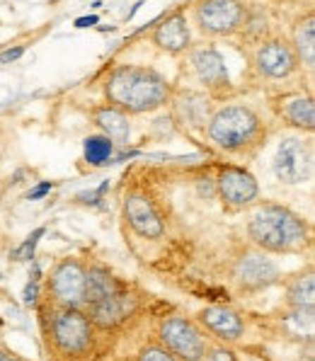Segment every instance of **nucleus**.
I'll return each mask as SVG.
<instances>
[{
	"label": "nucleus",
	"instance_id": "obj_1",
	"mask_svg": "<svg viewBox=\"0 0 315 361\" xmlns=\"http://www.w3.org/2000/svg\"><path fill=\"white\" fill-rule=\"evenodd\" d=\"M104 95L124 114H146L168 104L173 87L158 71L146 66H117L104 82Z\"/></svg>",
	"mask_w": 315,
	"mask_h": 361
},
{
	"label": "nucleus",
	"instance_id": "obj_2",
	"mask_svg": "<svg viewBox=\"0 0 315 361\" xmlns=\"http://www.w3.org/2000/svg\"><path fill=\"white\" fill-rule=\"evenodd\" d=\"M247 235L257 250L274 255L301 252L311 243V233L301 216L279 204H259L247 221Z\"/></svg>",
	"mask_w": 315,
	"mask_h": 361
},
{
	"label": "nucleus",
	"instance_id": "obj_3",
	"mask_svg": "<svg viewBox=\"0 0 315 361\" xmlns=\"http://www.w3.org/2000/svg\"><path fill=\"white\" fill-rule=\"evenodd\" d=\"M206 133L226 153H247L267 136L264 124L255 109L245 104H226L206 121Z\"/></svg>",
	"mask_w": 315,
	"mask_h": 361
},
{
	"label": "nucleus",
	"instance_id": "obj_4",
	"mask_svg": "<svg viewBox=\"0 0 315 361\" xmlns=\"http://www.w3.org/2000/svg\"><path fill=\"white\" fill-rule=\"evenodd\" d=\"M44 335L58 357L78 361L87 357L95 344V325L90 315L80 308L49 305V313L44 318Z\"/></svg>",
	"mask_w": 315,
	"mask_h": 361
},
{
	"label": "nucleus",
	"instance_id": "obj_5",
	"mask_svg": "<svg viewBox=\"0 0 315 361\" xmlns=\"http://www.w3.org/2000/svg\"><path fill=\"white\" fill-rule=\"evenodd\" d=\"M158 342L180 361H204L209 349L206 332L199 327V323L182 315H170L160 323Z\"/></svg>",
	"mask_w": 315,
	"mask_h": 361
},
{
	"label": "nucleus",
	"instance_id": "obj_6",
	"mask_svg": "<svg viewBox=\"0 0 315 361\" xmlns=\"http://www.w3.org/2000/svg\"><path fill=\"white\" fill-rule=\"evenodd\" d=\"M245 3L242 0H197L194 22L199 32L206 37H230L245 22Z\"/></svg>",
	"mask_w": 315,
	"mask_h": 361
},
{
	"label": "nucleus",
	"instance_id": "obj_7",
	"mask_svg": "<svg viewBox=\"0 0 315 361\" xmlns=\"http://www.w3.org/2000/svg\"><path fill=\"white\" fill-rule=\"evenodd\" d=\"M85 269L78 259H63L51 269L47 279V291L51 305L58 308H82L85 296Z\"/></svg>",
	"mask_w": 315,
	"mask_h": 361
},
{
	"label": "nucleus",
	"instance_id": "obj_8",
	"mask_svg": "<svg viewBox=\"0 0 315 361\" xmlns=\"http://www.w3.org/2000/svg\"><path fill=\"white\" fill-rule=\"evenodd\" d=\"M274 175L284 185H301L313 175V146L298 136H289L279 143L274 155Z\"/></svg>",
	"mask_w": 315,
	"mask_h": 361
},
{
	"label": "nucleus",
	"instance_id": "obj_9",
	"mask_svg": "<svg viewBox=\"0 0 315 361\" xmlns=\"http://www.w3.org/2000/svg\"><path fill=\"white\" fill-rule=\"evenodd\" d=\"M252 63H255L257 73L269 80H284V78L294 75L301 66L291 42L281 37L264 39L252 54Z\"/></svg>",
	"mask_w": 315,
	"mask_h": 361
},
{
	"label": "nucleus",
	"instance_id": "obj_10",
	"mask_svg": "<svg viewBox=\"0 0 315 361\" xmlns=\"http://www.w3.org/2000/svg\"><path fill=\"white\" fill-rule=\"evenodd\" d=\"M124 219L131 226V231L136 235L146 238V240H156L165 233V224L160 219L156 204L148 194L143 192H131L124 199Z\"/></svg>",
	"mask_w": 315,
	"mask_h": 361
},
{
	"label": "nucleus",
	"instance_id": "obj_11",
	"mask_svg": "<svg viewBox=\"0 0 315 361\" xmlns=\"http://www.w3.org/2000/svg\"><path fill=\"white\" fill-rule=\"evenodd\" d=\"M233 279L242 291H262L279 279V269L264 252H245L235 259Z\"/></svg>",
	"mask_w": 315,
	"mask_h": 361
},
{
	"label": "nucleus",
	"instance_id": "obj_12",
	"mask_svg": "<svg viewBox=\"0 0 315 361\" xmlns=\"http://www.w3.org/2000/svg\"><path fill=\"white\" fill-rule=\"evenodd\" d=\"M197 323L204 332L214 335L223 344H233L242 337L245 323L228 305H206L197 313Z\"/></svg>",
	"mask_w": 315,
	"mask_h": 361
},
{
	"label": "nucleus",
	"instance_id": "obj_13",
	"mask_svg": "<svg viewBox=\"0 0 315 361\" xmlns=\"http://www.w3.org/2000/svg\"><path fill=\"white\" fill-rule=\"evenodd\" d=\"M216 192L230 207H247L257 199V180L242 168H223L218 172Z\"/></svg>",
	"mask_w": 315,
	"mask_h": 361
},
{
	"label": "nucleus",
	"instance_id": "obj_14",
	"mask_svg": "<svg viewBox=\"0 0 315 361\" xmlns=\"http://www.w3.org/2000/svg\"><path fill=\"white\" fill-rule=\"evenodd\" d=\"M151 39L160 51L170 54V56L185 54L192 44V32H190V25H187V15L182 13V10H175L173 15H168L165 20L158 22Z\"/></svg>",
	"mask_w": 315,
	"mask_h": 361
},
{
	"label": "nucleus",
	"instance_id": "obj_15",
	"mask_svg": "<svg viewBox=\"0 0 315 361\" xmlns=\"http://www.w3.org/2000/svg\"><path fill=\"white\" fill-rule=\"evenodd\" d=\"M192 68H194L199 82L206 85L209 90H214V92L228 90V85H230L228 68H226L223 56H221L214 47L194 49V51H192Z\"/></svg>",
	"mask_w": 315,
	"mask_h": 361
},
{
	"label": "nucleus",
	"instance_id": "obj_16",
	"mask_svg": "<svg viewBox=\"0 0 315 361\" xmlns=\"http://www.w3.org/2000/svg\"><path fill=\"white\" fill-rule=\"evenodd\" d=\"M131 305H134V298H129L124 291H119L117 296L104 298V301L90 305L87 315H90L92 325L99 327V330H114V327L129 318Z\"/></svg>",
	"mask_w": 315,
	"mask_h": 361
},
{
	"label": "nucleus",
	"instance_id": "obj_17",
	"mask_svg": "<svg viewBox=\"0 0 315 361\" xmlns=\"http://www.w3.org/2000/svg\"><path fill=\"white\" fill-rule=\"evenodd\" d=\"M92 121L97 124V129L102 131V136H107L112 143H126L131 136V121L129 114H124L121 109L112 107V104H102V107L92 109Z\"/></svg>",
	"mask_w": 315,
	"mask_h": 361
},
{
	"label": "nucleus",
	"instance_id": "obj_18",
	"mask_svg": "<svg viewBox=\"0 0 315 361\" xmlns=\"http://www.w3.org/2000/svg\"><path fill=\"white\" fill-rule=\"evenodd\" d=\"M121 291L119 281L114 274L104 267H90L85 269V296H82V305H95L104 298H112Z\"/></svg>",
	"mask_w": 315,
	"mask_h": 361
},
{
	"label": "nucleus",
	"instance_id": "obj_19",
	"mask_svg": "<svg viewBox=\"0 0 315 361\" xmlns=\"http://www.w3.org/2000/svg\"><path fill=\"white\" fill-rule=\"evenodd\" d=\"M279 114L296 129H315V104L308 95H286L279 104Z\"/></svg>",
	"mask_w": 315,
	"mask_h": 361
},
{
	"label": "nucleus",
	"instance_id": "obj_20",
	"mask_svg": "<svg viewBox=\"0 0 315 361\" xmlns=\"http://www.w3.org/2000/svg\"><path fill=\"white\" fill-rule=\"evenodd\" d=\"M291 47H294V51L298 56V63H303L308 71H313V66H315V18L313 15H306V18L296 25Z\"/></svg>",
	"mask_w": 315,
	"mask_h": 361
},
{
	"label": "nucleus",
	"instance_id": "obj_21",
	"mask_svg": "<svg viewBox=\"0 0 315 361\" xmlns=\"http://www.w3.org/2000/svg\"><path fill=\"white\" fill-rule=\"evenodd\" d=\"M286 301L291 308L298 310H313L315 305V279L313 271L308 269L306 274H298L286 284Z\"/></svg>",
	"mask_w": 315,
	"mask_h": 361
},
{
	"label": "nucleus",
	"instance_id": "obj_22",
	"mask_svg": "<svg viewBox=\"0 0 315 361\" xmlns=\"http://www.w3.org/2000/svg\"><path fill=\"white\" fill-rule=\"evenodd\" d=\"M175 109L182 116V121L190 126H204L209 121V99L197 92H187L185 97L178 99Z\"/></svg>",
	"mask_w": 315,
	"mask_h": 361
},
{
	"label": "nucleus",
	"instance_id": "obj_23",
	"mask_svg": "<svg viewBox=\"0 0 315 361\" xmlns=\"http://www.w3.org/2000/svg\"><path fill=\"white\" fill-rule=\"evenodd\" d=\"M114 153V143L107 136L97 133V136L85 138V160L90 165H104Z\"/></svg>",
	"mask_w": 315,
	"mask_h": 361
},
{
	"label": "nucleus",
	"instance_id": "obj_24",
	"mask_svg": "<svg viewBox=\"0 0 315 361\" xmlns=\"http://www.w3.org/2000/svg\"><path fill=\"white\" fill-rule=\"evenodd\" d=\"M136 361H180V359L175 357V354H170L160 342H151V344H143V347L138 349Z\"/></svg>",
	"mask_w": 315,
	"mask_h": 361
},
{
	"label": "nucleus",
	"instance_id": "obj_25",
	"mask_svg": "<svg viewBox=\"0 0 315 361\" xmlns=\"http://www.w3.org/2000/svg\"><path fill=\"white\" fill-rule=\"evenodd\" d=\"M204 361H237L233 349H228L226 344H216V347H209L204 354Z\"/></svg>",
	"mask_w": 315,
	"mask_h": 361
},
{
	"label": "nucleus",
	"instance_id": "obj_26",
	"mask_svg": "<svg viewBox=\"0 0 315 361\" xmlns=\"http://www.w3.org/2000/svg\"><path fill=\"white\" fill-rule=\"evenodd\" d=\"M44 235V228H37L35 233H32L30 238L25 240V245L15 250V257L18 259H30L32 257V252H35V247H37V243H39V238Z\"/></svg>",
	"mask_w": 315,
	"mask_h": 361
},
{
	"label": "nucleus",
	"instance_id": "obj_27",
	"mask_svg": "<svg viewBox=\"0 0 315 361\" xmlns=\"http://www.w3.org/2000/svg\"><path fill=\"white\" fill-rule=\"evenodd\" d=\"M37 296H39V284H37V279H32L25 288V303L27 305L37 303Z\"/></svg>",
	"mask_w": 315,
	"mask_h": 361
},
{
	"label": "nucleus",
	"instance_id": "obj_28",
	"mask_svg": "<svg viewBox=\"0 0 315 361\" xmlns=\"http://www.w3.org/2000/svg\"><path fill=\"white\" fill-rule=\"evenodd\" d=\"M22 54H25V47H15V49H8V51L0 54V63H13L18 61Z\"/></svg>",
	"mask_w": 315,
	"mask_h": 361
},
{
	"label": "nucleus",
	"instance_id": "obj_29",
	"mask_svg": "<svg viewBox=\"0 0 315 361\" xmlns=\"http://www.w3.org/2000/svg\"><path fill=\"white\" fill-rule=\"evenodd\" d=\"M92 25H97V15H85V18L75 20V27H78V30H85V27H92Z\"/></svg>",
	"mask_w": 315,
	"mask_h": 361
},
{
	"label": "nucleus",
	"instance_id": "obj_30",
	"mask_svg": "<svg viewBox=\"0 0 315 361\" xmlns=\"http://www.w3.org/2000/svg\"><path fill=\"white\" fill-rule=\"evenodd\" d=\"M51 187H54L51 182H44L42 187H37L35 192H30V199H39V197H44L47 192H51Z\"/></svg>",
	"mask_w": 315,
	"mask_h": 361
},
{
	"label": "nucleus",
	"instance_id": "obj_31",
	"mask_svg": "<svg viewBox=\"0 0 315 361\" xmlns=\"http://www.w3.org/2000/svg\"><path fill=\"white\" fill-rule=\"evenodd\" d=\"M0 361H22V359L15 352H10V349L0 347Z\"/></svg>",
	"mask_w": 315,
	"mask_h": 361
},
{
	"label": "nucleus",
	"instance_id": "obj_32",
	"mask_svg": "<svg viewBox=\"0 0 315 361\" xmlns=\"http://www.w3.org/2000/svg\"><path fill=\"white\" fill-rule=\"evenodd\" d=\"M78 361H82V359H78Z\"/></svg>",
	"mask_w": 315,
	"mask_h": 361
}]
</instances>
